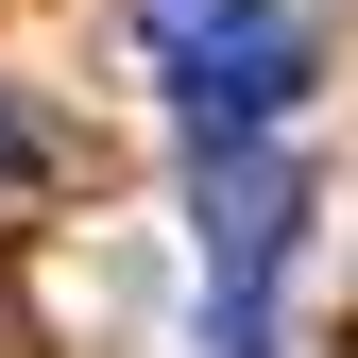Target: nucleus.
<instances>
[{
	"label": "nucleus",
	"mask_w": 358,
	"mask_h": 358,
	"mask_svg": "<svg viewBox=\"0 0 358 358\" xmlns=\"http://www.w3.org/2000/svg\"><path fill=\"white\" fill-rule=\"evenodd\" d=\"M290 103H307V34H290V17H256L239 52L171 69V120H188V154H205V171H222V154H256V137H273Z\"/></svg>",
	"instance_id": "obj_1"
},
{
	"label": "nucleus",
	"mask_w": 358,
	"mask_h": 358,
	"mask_svg": "<svg viewBox=\"0 0 358 358\" xmlns=\"http://www.w3.org/2000/svg\"><path fill=\"white\" fill-rule=\"evenodd\" d=\"M290 222H307V171L290 154H222L205 171V290H273Z\"/></svg>",
	"instance_id": "obj_2"
},
{
	"label": "nucleus",
	"mask_w": 358,
	"mask_h": 358,
	"mask_svg": "<svg viewBox=\"0 0 358 358\" xmlns=\"http://www.w3.org/2000/svg\"><path fill=\"white\" fill-rule=\"evenodd\" d=\"M137 17H154V52H171V69H205V52H239L273 0H137Z\"/></svg>",
	"instance_id": "obj_3"
},
{
	"label": "nucleus",
	"mask_w": 358,
	"mask_h": 358,
	"mask_svg": "<svg viewBox=\"0 0 358 358\" xmlns=\"http://www.w3.org/2000/svg\"><path fill=\"white\" fill-rule=\"evenodd\" d=\"M205 358H273V290H205Z\"/></svg>",
	"instance_id": "obj_4"
},
{
	"label": "nucleus",
	"mask_w": 358,
	"mask_h": 358,
	"mask_svg": "<svg viewBox=\"0 0 358 358\" xmlns=\"http://www.w3.org/2000/svg\"><path fill=\"white\" fill-rule=\"evenodd\" d=\"M34 171H52V154H34V120L0 103V188H34Z\"/></svg>",
	"instance_id": "obj_5"
}]
</instances>
